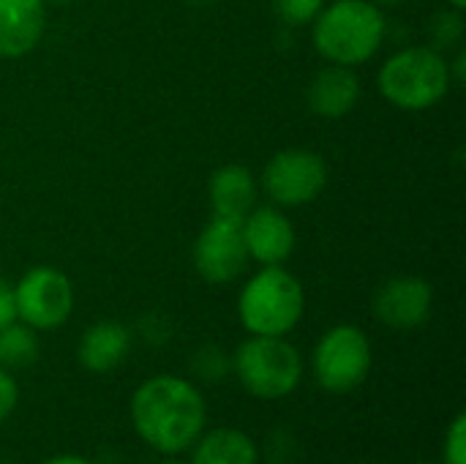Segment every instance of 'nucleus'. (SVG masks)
<instances>
[{
    "label": "nucleus",
    "instance_id": "f257e3e1",
    "mask_svg": "<svg viewBox=\"0 0 466 464\" xmlns=\"http://www.w3.org/2000/svg\"><path fill=\"white\" fill-rule=\"evenodd\" d=\"M131 424L145 446L164 457H180L205 432L208 405L191 380L156 375L134 391Z\"/></svg>",
    "mask_w": 466,
    "mask_h": 464
},
{
    "label": "nucleus",
    "instance_id": "f03ea898",
    "mask_svg": "<svg viewBox=\"0 0 466 464\" xmlns=\"http://www.w3.org/2000/svg\"><path fill=\"white\" fill-rule=\"evenodd\" d=\"M385 38V14L371 0H336L314 19V46L328 63L360 66Z\"/></svg>",
    "mask_w": 466,
    "mask_h": 464
},
{
    "label": "nucleus",
    "instance_id": "7ed1b4c3",
    "mask_svg": "<svg viewBox=\"0 0 466 464\" xmlns=\"http://www.w3.org/2000/svg\"><path fill=\"white\" fill-rule=\"evenodd\" d=\"M303 309V284L281 265H262L238 298L240 325L251 336H287L300 323Z\"/></svg>",
    "mask_w": 466,
    "mask_h": 464
},
{
    "label": "nucleus",
    "instance_id": "20e7f679",
    "mask_svg": "<svg viewBox=\"0 0 466 464\" xmlns=\"http://www.w3.org/2000/svg\"><path fill=\"white\" fill-rule=\"evenodd\" d=\"M377 85L393 107L423 112L440 104L453 82L442 52L431 46H410L382 63Z\"/></svg>",
    "mask_w": 466,
    "mask_h": 464
},
{
    "label": "nucleus",
    "instance_id": "39448f33",
    "mask_svg": "<svg viewBox=\"0 0 466 464\" xmlns=\"http://www.w3.org/2000/svg\"><path fill=\"white\" fill-rule=\"evenodd\" d=\"M240 386L257 399H284L303 380V358L287 336H248L232 358Z\"/></svg>",
    "mask_w": 466,
    "mask_h": 464
},
{
    "label": "nucleus",
    "instance_id": "423d86ee",
    "mask_svg": "<svg viewBox=\"0 0 466 464\" xmlns=\"http://www.w3.org/2000/svg\"><path fill=\"white\" fill-rule=\"evenodd\" d=\"M311 366L328 394H350L360 388L371 372V342L358 325H336L317 342Z\"/></svg>",
    "mask_w": 466,
    "mask_h": 464
},
{
    "label": "nucleus",
    "instance_id": "0eeeda50",
    "mask_svg": "<svg viewBox=\"0 0 466 464\" xmlns=\"http://www.w3.org/2000/svg\"><path fill=\"white\" fill-rule=\"evenodd\" d=\"M14 306L16 320L33 331H55L74 312V284L52 265L30 268L14 287Z\"/></svg>",
    "mask_w": 466,
    "mask_h": 464
},
{
    "label": "nucleus",
    "instance_id": "6e6552de",
    "mask_svg": "<svg viewBox=\"0 0 466 464\" xmlns=\"http://www.w3.org/2000/svg\"><path fill=\"white\" fill-rule=\"evenodd\" d=\"M328 186V164L319 153L306 148L279 150L265 172L262 189L281 208H300L314 202Z\"/></svg>",
    "mask_w": 466,
    "mask_h": 464
},
{
    "label": "nucleus",
    "instance_id": "1a4fd4ad",
    "mask_svg": "<svg viewBox=\"0 0 466 464\" xmlns=\"http://www.w3.org/2000/svg\"><path fill=\"white\" fill-rule=\"evenodd\" d=\"M248 263L243 222L213 216L194 243V268L210 284L235 282Z\"/></svg>",
    "mask_w": 466,
    "mask_h": 464
},
{
    "label": "nucleus",
    "instance_id": "9d476101",
    "mask_svg": "<svg viewBox=\"0 0 466 464\" xmlns=\"http://www.w3.org/2000/svg\"><path fill=\"white\" fill-rule=\"evenodd\" d=\"M434 306V290L420 276H396L374 298V317L393 331L420 328Z\"/></svg>",
    "mask_w": 466,
    "mask_h": 464
},
{
    "label": "nucleus",
    "instance_id": "9b49d317",
    "mask_svg": "<svg viewBox=\"0 0 466 464\" xmlns=\"http://www.w3.org/2000/svg\"><path fill=\"white\" fill-rule=\"evenodd\" d=\"M243 241L248 260H257L259 265H284L295 252L292 222L273 205L254 208L243 219Z\"/></svg>",
    "mask_w": 466,
    "mask_h": 464
},
{
    "label": "nucleus",
    "instance_id": "f8f14e48",
    "mask_svg": "<svg viewBox=\"0 0 466 464\" xmlns=\"http://www.w3.org/2000/svg\"><path fill=\"white\" fill-rule=\"evenodd\" d=\"M46 25L44 0H0V57L30 55Z\"/></svg>",
    "mask_w": 466,
    "mask_h": 464
},
{
    "label": "nucleus",
    "instance_id": "ddd939ff",
    "mask_svg": "<svg viewBox=\"0 0 466 464\" xmlns=\"http://www.w3.org/2000/svg\"><path fill=\"white\" fill-rule=\"evenodd\" d=\"M358 101H360V77L352 71V66L330 63L319 68L309 85V107L319 118L328 120L347 118Z\"/></svg>",
    "mask_w": 466,
    "mask_h": 464
},
{
    "label": "nucleus",
    "instance_id": "4468645a",
    "mask_svg": "<svg viewBox=\"0 0 466 464\" xmlns=\"http://www.w3.org/2000/svg\"><path fill=\"white\" fill-rule=\"evenodd\" d=\"M131 353V331L117 320H101L93 323L76 347L79 364L93 375L115 372Z\"/></svg>",
    "mask_w": 466,
    "mask_h": 464
},
{
    "label": "nucleus",
    "instance_id": "2eb2a0df",
    "mask_svg": "<svg viewBox=\"0 0 466 464\" xmlns=\"http://www.w3.org/2000/svg\"><path fill=\"white\" fill-rule=\"evenodd\" d=\"M213 216L243 222L257 208V180L243 164H224L210 178Z\"/></svg>",
    "mask_w": 466,
    "mask_h": 464
},
{
    "label": "nucleus",
    "instance_id": "dca6fc26",
    "mask_svg": "<svg viewBox=\"0 0 466 464\" xmlns=\"http://www.w3.org/2000/svg\"><path fill=\"white\" fill-rule=\"evenodd\" d=\"M188 451V464H259L257 443L243 429L232 427L202 432Z\"/></svg>",
    "mask_w": 466,
    "mask_h": 464
},
{
    "label": "nucleus",
    "instance_id": "f3484780",
    "mask_svg": "<svg viewBox=\"0 0 466 464\" xmlns=\"http://www.w3.org/2000/svg\"><path fill=\"white\" fill-rule=\"evenodd\" d=\"M38 361V336L25 323H8L0 328V366L8 372L27 369Z\"/></svg>",
    "mask_w": 466,
    "mask_h": 464
},
{
    "label": "nucleus",
    "instance_id": "a211bd4d",
    "mask_svg": "<svg viewBox=\"0 0 466 464\" xmlns=\"http://www.w3.org/2000/svg\"><path fill=\"white\" fill-rule=\"evenodd\" d=\"M461 36H464V19H461L459 8H445L431 16V22H429V38H431L429 46L431 49L442 52V49L459 46Z\"/></svg>",
    "mask_w": 466,
    "mask_h": 464
},
{
    "label": "nucleus",
    "instance_id": "6ab92c4d",
    "mask_svg": "<svg viewBox=\"0 0 466 464\" xmlns=\"http://www.w3.org/2000/svg\"><path fill=\"white\" fill-rule=\"evenodd\" d=\"M191 369L194 375L202 380V383H218L229 369H232V361L218 350V347H202L197 350L194 361H191Z\"/></svg>",
    "mask_w": 466,
    "mask_h": 464
},
{
    "label": "nucleus",
    "instance_id": "aec40b11",
    "mask_svg": "<svg viewBox=\"0 0 466 464\" xmlns=\"http://www.w3.org/2000/svg\"><path fill=\"white\" fill-rule=\"evenodd\" d=\"M273 5L287 25H309L325 8V0H273Z\"/></svg>",
    "mask_w": 466,
    "mask_h": 464
},
{
    "label": "nucleus",
    "instance_id": "412c9836",
    "mask_svg": "<svg viewBox=\"0 0 466 464\" xmlns=\"http://www.w3.org/2000/svg\"><path fill=\"white\" fill-rule=\"evenodd\" d=\"M442 464H466V416L459 413L448 432H445V443H442Z\"/></svg>",
    "mask_w": 466,
    "mask_h": 464
},
{
    "label": "nucleus",
    "instance_id": "4be33fe9",
    "mask_svg": "<svg viewBox=\"0 0 466 464\" xmlns=\"http://www.w3.org/2000/svg\"><path fill=\"white\" fill-rule=\"evenodd\" d=\"M16 402H19V388H16V380L11 377L8 369L0 366V424L16 410Z\"/></svg>",
    "mask_w": 466,
    "mask_h": 464
},
{
    "label": "nucleus",
    "instance_id": "5701e85b",
    "mask_svg": "<svg viewBox=\"0 0 466 464\" xmlns=\"http://www.w3.org/2000/svg\"><path fill=\"white\" fill-rule=\"evenodd\" d=\"M16 320V306H14V287L0 279V328Z\"/></svg>",
    "mask_w": 466,
    "mask_h": 464
},
{
    "label": "nucleus",
    "instance_id": "b1692460",
    "mask_svg": "<svg viewBox=\"0 0 466 464\" xmlns=\"http://www.w3.org/2000/svg\"><path fill=\"white\" fill-rule=\"evenodd\" d=\"M448 68H451V82H456V85H464V77H466V49L464 46L456 52V60H453V63H448Z\"/></svg>",
    "mask_w": 466,
    "mask_h": 464
},
{
    "label": "nucleus",
    "instance_id": "393cba45",
    "mask_svg": "<svg viewBox=\"0 0 466 464\" xmlns=\"http://www.w3.org/2000/svg\"><path fill=\"white\" fill-rule=\"evenodd\" d=\"M44 464H96V462H90V459H85V457L63 454V457H52V459H46Z\"/></svg>",
    "mask_w": 466,
    "mask_h": 464
},
{
    "label": "nucleus",
    "instance_id": "a878e982",
    "mask_svg": "<svg viewBox=\"0 0 466 464\" xmlns=\"http://www.w3.org/2000/svg\"><path fill=\"white\" fill-rule=\"evenodd\" d=\"M374 5H380V8H396V5H401L404 0H371Z\"/></svg>",
    "mask_w": 466,
    "mask_h": 464
},
{
    "label": "nucleus",
    "instance_id": "bb28decb",
    "mask_svg": "<svg viewBox=\"0 0 466 464\" xmlns=\"http://www.w3.org/2000/svg\"><path fill=\"white\" fill-rule=\"evenodd\" d=\"M445 3H451V8H459V11L466 8V0H445Z\"/></svg>",
    "mask_w": 466,
    "mask_h": 464
},
{
    "label": "nucleus",
    "instance_id": "cd10ccee",
    "mask_svg": "<svg viewBox=\"0 0 466 464\" xmlns=\"http://www.w3.org/2000/svg\"><path fill=\"white\" fill-rule=\"evenodd\" d=\"M44 3H52V5H68V3H74V0H44Z\"/></svg>",
    "mask_w": 466,
    "mask_h": 464
},
{
    "label": "nucleus",
    "instance_id": "c85d7f7f",
    "mask_svg": "<svg viewBox=\"0 0 466 464\" xmlns=\"http://www.w3.org/2000/svg\"><path fill=\"white\" fill-rule=\"evenodd\" d=\"M164 464H188V462H180V459H175V457H169V459H167V462Z\"/></svg>",
    "mask_w": 466,
    "mask_h": 464
},
{
    "label": "nucleus",
    "instance_id": "c756f323",
    "mask_svg": "<svg viewBox=\"0 0 466 464\" xmlns=\"http://www.w3.org/2000/svg\"><path fill=\"white\" fill-rule=\"evenodd\" d=\"M423 464H440V462H423Z\"/></svg>",
    "mask_w": 466,
    "mask_h": 464
}]
</instances>
